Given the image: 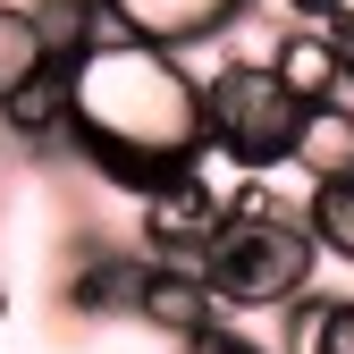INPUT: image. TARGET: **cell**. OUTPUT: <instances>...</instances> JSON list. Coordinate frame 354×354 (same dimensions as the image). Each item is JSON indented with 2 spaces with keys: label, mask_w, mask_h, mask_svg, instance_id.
<instances>
[{
  "label": "cell",
  "mask_w": 354,
  "mask_h": 354,
  "mask_svg": "<svg viewBox=\"0 0 354 354\" xmlns=\"http://www.w3.org/2000/svg\"><path fill=\"white\" fill-rule=\"evenodd\" d=\"M68 93H76V160L110 177L127 194H160L177 186L203 152H211V127H203V76L152 51V42H102L68 68Z\"/></svg>",
  "instance_id": "cell-1"
},
{
  "label": "cell",
  "mask_w": 354,
  "mask_h": 354,
  "mask_svg": "<svg viewBox=\"0 0 354 354\" xmlns=\"http://www.w3.org/2000/svg\"><path fill=\"white\" fill-rule=\"evenodd\" d=\"M313 270H321V245L304 219H228L203 261L219 313H287L295 295H313Z\"/></svg>",
  "instance_id": "cell-2"
},
{
  "label": "cell",
  "mask_w": 354,
  "mask_h": 354,
  "mask_svg": "<svg viewBox=\"0 0 354 354\" xmlns=\"http://www.w3.org/2000/svg\"><path fill=\"white\" fill-rule=\"evenodd\" d=\"M203 127H211V152L245 169V177H270L295 152V127L304 110L287 102V84L270 76V59H219L203 76Z\"/></svg>",
  "instance_id": "cell-3"
},
{
  "label": "cell",
  "mask_w": 354,
  "mask_h": 354,
  "mask_svg": "<svg viewBox=\"0 0 354 354\" xmlns=\"http://www.w3.org/2000/svg\"><path fill=\"white\" fill-rule=\"evenodd\" d=\"M219 228H228V211H219V194H211V177H203V169H186L177 186H160V194L136 203V253H144V261L203 270L211 245H219Z\"/></svg>",
  "instance_id": "cell-4"
},
{
  "label": "cell",
  "mask_w": 354,
  "mask_h": 354,
  "mask_svg": "<svg viewBox=\"0 0 354 354\" xmlns=\"http://www.w3.org/2000/svg\"><path fill=\"white\" fill-rule=\"evenodd\" d=\"M110 17L127 26V42H152V51H203V42H228L253 0H110Z\"/></svg>",
  "instance_id": "cell-5"
},
{
  "label": "cell",
  "mask_w": 354,
  "mask_h": 354,
  "mask_svg": "<svg viewBox=\"0 0 354 354\" xmlns=\"http://www.w3.org/2000/svg\"><path fill=\"white\" fill-rule=\"evenodd\" d=\"M127 321H144L152 337L169 346H194L211 329H228V313H219V295L203 270H177V261H144V279H136V313Z\"/></svg>",
  "instance_id": "cell-6"
},
{
  "label": "cell",
  "mask_w": 354,
  "mask_h": 354,
  "mask_svg": "<svg viewBox=\"0 0 354 354\" xmlns=\"http://www.w3.org/2000/svg\"><path fill=\"white\" fill-rule=\"evenodd\" d=\"M270 76L287 84L295 110L354 102V51H346L329 26H279V42H270Z\"/></svg>",
  "instance_id": "cell-7"
},
{
  "label": "cell",
  "mask_w": 354,
  "mask_h": 354,
  "mask_svg": "<svg viewBox=\"0 0 354 354\" xmlns=\"http://www.w3.org/2000/svg\"><path fill=\"white\" fill-rule=\"evenodd\" d=\"M136 279H144V253H118L102 236H76L68 279H59V313L68 321H118V313H136Z\"/></svg>",
  "instance_id": "cell-8"
},
{
  "label": "cell",
  "mask_w": 354,
  "mask_h": 354,
  "mask_svg": "<svg viewBox=\"0 0 354 354\" xmlns=\"http://www.w3.org/2000/svg\"><path fill=\"white\" fill-rule=\"evenodd\" d=\"M0 127H9V144L51 160V152H76V93H68V68L51 59L34 84H17L9 102H0Z\"/></svg>",
  "instance_id": "cell-9"
},
{
  "label": "cell",
  "mask_w": 354,
  "mask_h": 354,
  "mask_svg": "<svg viewBox=\"0 0 354 354\" xmlns=\"http://www.w3.org/2000/svg\"><path fill=\"white\" fill-rule=\"evenodd\" d=\"M287 169L304 177V186H346V177H354V102H321V110H304Z\"/></svg>",
  "instance_id": "cell-10"
},
{
  "label": "cell",
  "mask_w": 354,
  "mask_h": 354,
  "mask_svg": "<svg viewBox=\"0 0 354 354\" xmlns=\"http://www.w3.org/2000/svg\"><path fill=\"white\" fill-rule=\"evenodd\" d=\"M26 9H34V26H42L59 68H76L84 51H102V42H127V26L110 17V0H26Z\"/></svg>",
  "instance_id": "cell-11"
},
{
  "label": "cell",
  "mask_w": 354,
  "mask_h": 354,
  "mask_svg": "<svg viewBox=\"0 0 354 354\" xmlns=\"http://www.w3.org/2000/svg\"><path fill=\"white\" fill-rule=\"evenodd\" d=\"M42 68H51V42H42L34 9L26 0H0V102H9L17 84H34Z\"/></svg>",
  "instance_id": "cell-12"
},
{
  "label": "cell",
  "mask_w": 354,
  "mask_h": 354,
  "mask_svg": "<svg viewBox=\"0 0 354 354\" xmlns=\"http://www.w3.org/2000/svg\"><path fill=\"white\" fill-rule=\"evenodd\" d=\"M304 228H313L321 261H346L354 270V177L346 186H304Z\"/></svg>",
  "instance_id": "cell-13"
},
{
  "label": "cell",
  "mask_w": 354,
  "mask_h": 354,
  "mask_svg": "<svg viewBox=\"0 0 354 354\" xmlns=\"http://www.w3.org/2000/svg\"><path fill=\"white\" fill-rule=\"evenodd\" d=\"M329 321H337V295H295L287 313H279V346L270 354H329Z\"/></svg>",
  "instance_id": "cell-14"
},
{
  "label": "cell",
  "mask_w": 354,
  "mask_h": 354,
  "mask_svg": "<svg viewBox=\"0 0 354 354\" xmlns=\"http://www.w3.org/2000/svg\"><path fill=\"white\" fill-rule=\"evenodd\" d=\"M177 354H270V346H253L245 329H211V337H194V346H177Z\"/></svg>",
  "instance_id": "cell-15"
},
{
  "label": "cell",
  "mask_w": 354,
  "mask_h": 354,
  "mask_svg": "<svg viewBox=\"0 0 354 354\" xmlns=\"http://www.w3.org/2000/svg\"><path fill=\"white\" fill-rule=\"evenodd\" d=\"M329 354H354V295H337V321H329Z\"/></svg>",
  "instance_id": "cell-16"
},
{
  "label": "cell",
  "mask_w": 354,
  "mask_h": 354,
  "mask_svg": "<svg viewBox=\"0 0 354 354\" xmlns=\"http://www.w3.org/2000/svg\"><path fill=\"white\" fill-rule=\"evenodd\" d=\"M337 42H346V51H354V0H329V17H321Z\"/></svg>",
  "instance_id": "cell-17"
},
{
  "label": "cell",
  "mask_w": 354,
  "mask_h": 354,
  "mask_svg": "<svg viewBox=\"0 0 354 354\" xmlns=\"http://www.w3.org/2000/svg\"><path fill=\"white\" fill-rule=\"evenodd\" d=\"M279 9H287V26H321V17H329V0H279Z\"/></svg>",
  "instance_id": "cell-18"
},
{
  "label": "cell",
  "mask_w": 354,
  "mask_h": 354,
  "mask_svg": "<svg viewBox=\"0 0 354 354\" xmlns=\"http://www.w3.org/2000/svg\"><path fill=\"white\" fill-rule=\"evenodd\" d=\"M0 144H9V127H0Z\"/></svg>",
  "instance_id": "cell-19"
}]
</instances>
